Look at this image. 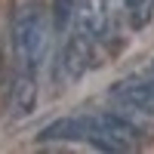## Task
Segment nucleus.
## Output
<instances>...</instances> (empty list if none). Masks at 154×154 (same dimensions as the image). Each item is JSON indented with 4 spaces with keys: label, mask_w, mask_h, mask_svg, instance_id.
Masks as SVG:
<instances>
[{
    "label": "nucleus",
    "mask_w": 154,
    "mask_h": 154,
    "mask_svg": "<svg viewBox=\"0 0 154 154\" xmlns=\"http://www.w3.org/2000/svg\"><path fill=\"white\" fill-rule=\"evenodd\" d=\"M123 12L133 28H145L154 16V0H123Z\"/></svg>",
    "instance_id": "7"
},
{
    "label": "nucleus",
    "mask_w": 154,
    "mask_h": 154,
    "mask_svg": "<svg viewBox=\"0 0 154 154\" xmlns=\"http://www.w3.org/2000/svg\"><path fill=\"white\" fill-rule=\"evenodd\" d=\"M0 74H3V46H0Z\"/></svg>",
    "instance_id": "8"
},
{
    "label": "nucleus",
    "mask_w": 154,
    "mask_h": 154,
    "mask_svg": "<svg viewBox=\"0 0 154 154\" xmlns=\"http://www.w3.org/2000/svg\"><path fill=\"white\" fill-rule=\"evenodd\" d=\"M111 99L120 102L123 108L154 114V80H123L111 89Z\"/></svg>",
    "instance_id": "5"
},
{
    "label": "nucleus",
    "mask_w": 154,
    "mask_h": 154,
    "mask_svg": "<svg viewBox=\"0 0 154 154\" xmlns=\"http://www.w3.org/2000/svg\"><path fill=\"white\" fill-rule=\"evenodd\" d=\"M12 43H16V53L22 68H40L49 49V25L40 6H22L12 19Z\"/></svg>",
    "instance_id": "2"
},
{
    "label": "nucleus",
    "mask_w": 154,
    "mask_h": 154,
    "mask_svg": "<svg viewBox=\"0 0 154 154\" xmlns=\"http://www.w3.org/2000/svg\"><path fill=\"white\" fill-rule=\"evenodd\" d=\"M114 28V16H111V0H83L77 6V31L102 40L108 37V31Z\"/></svg>",
    "instance_id": "3"
},
{
    "label": "nucleus",
    "mask_w": 154,
    "mask_h": 154,
    "mask_svg": "<svg viewBox=\"0 0 154 154\" xmlns=\"http://www.w3.org/2000/svg\"><path fill=\"white\" fill-rule=\"evenodd\" d=\"M89 65H93V37L77 31L68 37L65 49H62V68H65V74L71 80H77V77L86 74Z\"/></svg>",
    "instance_id": "6"
},
{
    "label": "nucleus",
    "mask_w": 154,
    "mask_h": 154,
    "mask_svg": "<svg viewBox=\"0 0 154 154\" xmlns=\"http://www.w3.org/2000/svg\"><path fill=\"white\" fill-rule=\"evenodd\" d=\"M139 130L117 117V114H89V117H68V120H56L40 133V139H77V142H89L96 148L105 151H123L136 142Z\"/></svg>",
    "instance_id": "1"
},
{
    "label": "nucleus",
    "mask_w": 154,
    "mask_h": 154,
    "mask_svg": "<svg viewBox=\"0 0 154 154\" xmlns=\"http://www.w3.org/2000/svg\"><path fill=\"white\" fill-rule=\"evenodd\" d=\"M37 105V77L31 74V68H22L12 74V83H9V96H6V108H9V117H28Z\"/></svg>",
    "instance_id": "4"
}]
</instances>
